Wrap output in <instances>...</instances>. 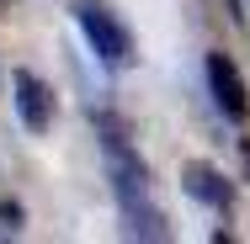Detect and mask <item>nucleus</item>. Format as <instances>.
Returning a JSON list of instances; mask_svg holds the SVG:
<instances>
[{"instance_id":"obj_1","label":"nucleus","mask_w":250,"mask_h":244,"mask_svg":"<svg viewBox=\"0 0 250 244\" xmlns=\"http://www.w3.org/2000/svg\"><path fill=\"white\" fill-rule=\"evenodd\" d=\"M96 144H101V159H106V181H112V196H117V212H123V228L133 239H170L165 228V212L154 202V186H149V170L139 159V149L128 144V133L117 128V117H96Z\"/></svg>"},{"instance_id":"obj_2","label":"nucleus","mask_w":250,"mask_h":244,"mask_svg":"<svg viewBox=\"0 0 250 244\" xmlns=\"http://www.w3.org/2000/svg\"><path fill=\"white\" fill-rule=\"evenodd\" d=\"M75 21H80V32H85V43L96 53L106 69H128L139 53H133V38H128V27L101 5V0H75Z\"/></svg>"},{"instance_id":"obj_3","label":"nucleus","mask_w":250,"mask_h":244,"mask_svg":"<svg viewBox=\"0 0 250 244\" xmlns=\"http://www.w3.org/2000/svg\"><path fill=\"white\" fill-rule=\"evenodd\" d=\"M208 91H213V106L229 117V122H240L245 128L250 122V85H245V75H240V64L229 58V53H208Z\"/></svg>"},{"instance_id":"obj_4","label":"nucleus","mask_w":250,"mask_h":244,"mask_svg":"<svg viewBox=\"0 0 250 244\" xmlns=\"http://www.w3.org/2000/svg\"><path fill=\"white\" fill-rule=\"evenodd\" d=\"M11 101H16V112H21V122H27V133H48L53 128V91L32 75V69H11Z\"/></svg>"},{"instance_id":"obj_5","label":"nucleus","mask_w":250,"mask_h":244,"mask_svg":"<svg viewBox=\"0 0 250 244\" xmlns=\"http://www.w3.org/2000/svg\"><path fill=\"white\" fill-rule=\"evenodd\" d=\"M187 196H197V202H208L213 212H229V202H234V186L213 170V165H187Z\"/></svg>"},{"instance_id":"obj_6","label":"nucleus","mask_w":250,"mask_h":244,"mask_svg":"<svg viewBox=\"0 0 250 244\" xmlns=\"http://www.w3.org/2000/svg\"><path fill=\"white\" fill-rule=\"evenodd\" d=\"M224 11H229L234 21H245V0H224Z\"/></svg>"},{"instance_id":"obj_7","label":"nucleus","mask_w":250,"mask_h":244,"mask_svg":"<svg viewBox=\"0 0 250 244\" xmlns=\"http://www.w3.org/2000/svg\"><path fill=\"white\" fill-rule=\"evenodd\" d=\"M245 165H250V138H245Z\"/></svg>"}]
</instances>
